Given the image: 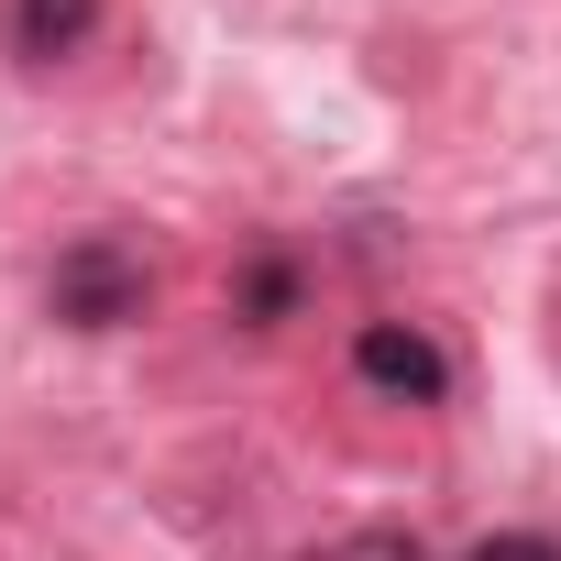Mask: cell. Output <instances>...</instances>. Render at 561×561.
I'll use <instances>...</instances> for the list:
<instances>
[{
    "label": "cell",
    "instance_id": "1",
    "mask_svg": "<svg viewBox=\"0 0 561 561\" xmlns=\"http://www.w3.org/2000/svg\"><path fill=\"white\" fill-rule=\"evenodd\" d=\"M45 309H56L67 331H122V320L154 309V264H144L122 231H78V242L56 253V275H45Z\"/></svg>",
    "mask_w": 561,
    "mask_h": 561
},
{
    "label": "cell",
    "instance_id": "2",
    "mask_svg": "<svg viewBox=\"0 0 561 561\" xmlns=\"http://www.w3.org/2000/svg\"><path fill=\"white\" fill-rule=\"evenodd\" d=\"M353 375H364L375 397H397V408H440V397H451V353H440L419 320H364V331H353Z\"/></svg>",
    "mask_w": 561,
    "mask_h": 561
},
{
    "label": "cell",
    "instance_id": "3",
    "mask_svg": "<svg viewBox=\"0 0 561 561\" xmlns=\"http://www.w3.org/2000/svg\"><path fill=\"white\" fill-rule=\"evenodd\" d=\"M0 34H12V56L56 67V56H78L100 34V0H0Z\"/></svg>",
    "mask_w": 561,
    "mask_h": 561
},
{
    "label": "cell",
    "instance_id": "4",
    "mask_svg": "<svg viewBox=\"0 0 561 561\" xmlns=\"http://www.w3.org/2000/svg\"><path fill=\"white\" fill-rule=\"evenodd\" d=\"M231 309H242L253 331H275V320L298 309V264H287V253H253V264L231 275Z\"/></svg>",
    "mask_w": 561,
    "mask_h": 561
},
{
    "label": "cell",
    "instance_id": "5",
    "mask_svg": "<svg viewBox=\"0 0 561 561\" xmlns=\"http://www.w3.org/2000/svg\"><path fill=\"white\" fill-rule=\"evenodd\" d=\"M309 561H419V539H397V528H364V539H331V550H309Z\"/></svg>",
    "mask_w": 561,
    "mask_h": 561
},
{
    "label": "cell",
    "instance_id": "6",
    "mask_svg": "<svg viewBox=\"0 0 561 561\" xmlns=\"http://www.w3.org/2000/svg\"><path fill=\"white\" fill-rule=\"evenodd\" d=\"M462 561H561V550H550V539H528V528H506V539H473Z\"/></svg>",
    "mask_w": 561,
    "mask_h": 561
}]
</instances>
